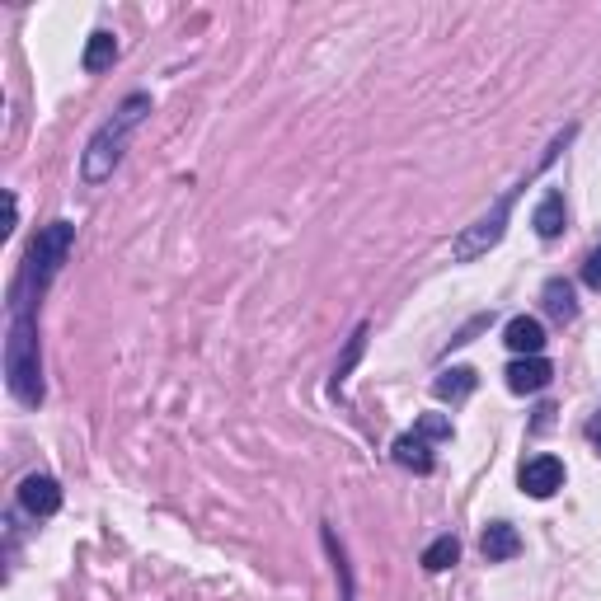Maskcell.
I'll use <instances>...</instances> for the list:
<instances>
[{"label":"cell","mask_w":601,"mask_h":601,"mask_svg":"<svg viewBox=\"0 0 601 601\" xmlns=\"http://www.w3.org/2000/svg\"><path fill=\"white\" fill-rule=\"evenodd\" d=\"M414 432L423 437V442H447V437H451V418L447 414H423L414 423Z\"/></svg>","instance_id":"obj_18"},{"label":"cell","mask_w":601,"mask_h":601,"mask_svg":"<svg viewBox=\"0 0 601 601\" xmlns=\"http://www.w3.org/2000/svg\"><path fill=\"white\" fill-rule=\"evenodd\" d=\"M479 555L489 559V564H508V559L522 555V536H517V526L512 522H489L484 526V536H479Z\"/></svg>","instance_id":"obj_8"},{"label":"cell","mask_w":601,"mask_h":601,"mask_svg":"<svg viewBox=\"0 0 601 601\" xmlns=\"http://www.w3.org/2000/svg\"><path fill=\"white\" fill-rule=\"evenodd\" d=\"M146 113H151V94H141V90L127 94L123 104L113 108V118H108V123L85 141V151H80V179H85V184L113 179V170L123 165V155H127V141H132V132L141 127Z\"/></svg>","instance_id":"obj_2"},{"label":"cell","mask_w":601,"mask_h":601,"mask_svg":"<svg viewBox=\"0 0 601 601\" xmlns=\"http://www.w3.org/2000/svg\"><path fill=\"white\" fill-rule=\"evenodd\" d=\"M118 62V38L108 29H94L90 43H85V52H80V66L90 71V76H99V71H108V66Z\"/></svg>","instance_id":"obj_14"},{"label":"cell","mask_w":601,"mask_h":601,"mask_svg":"<svg viewBox=\"0 0 601 601\" xmlns=\"http://www.w3.org/2000/svg\"><path fill=\"white\" fill-rule=\"evenodd\" d=\"M503 376H508L512 395H536V390H545L550 381H555V367H550L545 357H517Z\"/></svg>","instance_id":"obj_7"},{"label":"cell","mask_w":601,"mask_h":601,"mask_svg":"<svg viewBox=\"0 0 601 601\" xmlns=\"http://www.w3.org/2000/svg\"><path fill=\"white\" fill-rule=\"evenodd\" d=\"M5 386L24 409L43 404V353H38V320L33 301L15 287L10 301V329H5Z\"/></svg>","instance_id":"obj_1"},{"label":"cell","mask_w":601,"mask_h":601,"mask_svg":"<svg viewBox=\"0 0 601 601\" xmlns=\"http://www.w3.org/2000/svg\"><path fill=\"white\" fill-rule=\"evenodd\" d=\"M71 245H76V226H71V221H52V226H43L38 240H33V249H29V263H24L19 292L29 296V301H38V296L47 292V282L57 278V273H62V263L71 259Z\"/></svg>","instance_id":"obj_3"},{"label":"cell","mask_w":601,"mask_h":601,"mask_svg":"<svg viewBox=\"0 0 601 601\" xmlns=\"http://www.w3.org/2000/svg\"><path fill=\"white\" fill-rule=\"evenodd\" d=\"M19 508L29 512V517H52V512L62 508V484L52 475H29L19 484Z\"/></svg>","instance_id":"obj_6"},{"label":"cell","mask_w":601,"mask_h":601,"mask_svg":"<svg viewBox=\"0 0 601 601\" xmlns=\"http://www.w3.org/2000/svg\"><path fill=\"white\" fill-rule=\"evenodd\" d=\"M503 343H508L517 357H540L545 348V324L536 315H512L508 329H503Z\"/></svg>","instance_id":"obj_9"},{"label":"cell","mask_w":601,"mask_h":601,"mask_svg":"<svg viewBox=\"0 0 601 601\" xmlns=\"http://www.w3.org/2000/svg\"><path fill=\"white\" fill-rule=\"evenodd\" d=\"M540 301H545V315L555 324H573L578 320V301H573V282L569 278H550L540 287Z\"/></svg>","instance_id":"obj_11"},{"label":"cell","mask_w":601,"mask_h":601,"mask_svg":"<svg viewBox=\"0 0 601 601\" xmlns=\"http://www.w3.org/2000/svg\"><path fill=\"white\" fill-rule=\"evenodd\" d=\"M367 339H371V324H357L353 339H348V348H343V357L334 362V381H329V386H334V395H339L343 381H348V376H353V367L362 362V353H367Z\"/></svg>","instance_id":"obj_15"},{"label":"cell","mask_w":601,"mask_h":601,"mask_svg":"<svg viewBox=\"0 0 601 601\" xmlns=\"http://www.w3.org/2000/svg\"><path fill=\"white\" fill-rule=\"evenodd\" d=\"M587 437H592V447L601 451V418H592V423H587Z\"/></svg>","instance_id":"obj_21"},{"label":"cell","mask_w":601,"mask_h":601,"mask_svg":"<svg viewBox=\"0 0 601 601\" xmlns=\"http://www.w3.org/2000/svg\"><path fill=\"white\" fill-rule=\"evenodd\" d=\"M390 456L404 465V470H414V475H432V442H423L418 432H404V437H395V447H390Z\"/></svg>","instance_id":"obj_12"},{"label":"cell","mask_w":601,"mask_h":601,"mask_svg":"<svg viewBox=\"0 0 601 601\" xmlns=\"http://www.w3.org/2000/svg\"><path fill=\"white\" fill-rule=\"evenodd\" d=\"M583 282L587 287H592V292H601V245L592 249V254H587L583 259Z\"/></svg>","instance_id":"obj_20"},{"label":"cell","mask_w":601,"mask_h":601,"mask_svg":"<svg viewBox=\"0 0 601 601\" xmlns=\"http://www.w3.org/2000/svg\"><path fill=\"white\" fill-rule=\"evenodd\" d=\"M456 559H461V540H456V536H437L428 550H423V569H428V573H447Z\"/></svg>","instance_id":"obj_16"},{"label":"cell","mask_w":601,"mask_h":601,"mask_svg":"<svg viewBox=\"0 0 601 601\" xmlns=\"http://www.w3.org/2000/svg\"><path fill=\"white\" fill-rule=\"evenodd\" d=\"M324 550H329V559H334V573H339L343 583V601H353V569H348V555H343L339 536H334V526H324Z\"/></svg>","instance_id":"obj_17"},{"label":"cell","mask_w":601,"mask_h":601,"mask_svg":"<svg viewBox=\"0 0 601 601\" xmlns=\"http://www.w3.org/2000/svg\"><path fill=\"white\" fill-rule=\"evenodd\" d=\"M526 188V179L517 188H508V193H503V198L494 202V212H484L475 221V226H465L461 235H456V245H451V259L456 263H475L479 254H489V249L498 245V240H503V235H508V216H512V202H517V193H522Z\"/></svg>","instance_id":"obj_4"},{"label":"cell","mask_w":601,"mask_h":601,"mask_svg":"<svg viewBox=\"0 0 601 601\" xmlns=\"http://www.w3.org/2000/svg\"><path fill=\"white\" fill-rule=\"evenodd\" d=\"M517 484H522V494L531 498H555L564 489V461L559 456H531V461L517 470Z\"/></svg>","instance_id":"obj_5"},{"label":"cell","mask_w":601,"mask_h":601,"mask_svg":"<svg viewBox=\"0 0 601 601\" xmlns=\"http://www.w3.org/2000/svg\"><path fill=\"white\" fill-rule=\"evenodd\" d=\"M489 324H494V310H484V315H475V320L465 324V329H456V334H451V348H465V343H475V334H484Z\"/></svg>","instance_id":"obj_19"},{"label":"cell","mask_w":601,"mask_h":601,"mask_svg":"<svg viewBox=\"0 0 601 601\" xmlns=\"http://www.w3.org/2000/svg\"><path fill=\"white\" fill-rule=\"evenodd\" d=\"M564 221H569L564 193H559V188H545V198H540L536 212H531V226H536V235H540V240H559V235H564Z\"/></svg>","instance_id":"obj_10"},{"label":"cell","mask_w":601,"mask_h":601,"mask_svg":"<svg viewBox=\"0 0 601 601\" xmlns=\"http://www.w3.org/2000/svg\"><path fill=\"white\" fill-rule=\"evenodd\" d=\"M475 386H479L475 367H442L437 371V381H432V395L456 404V400H465V395H475Z\"/></svg>","instance_id":"obj_13"}]
</instances>
